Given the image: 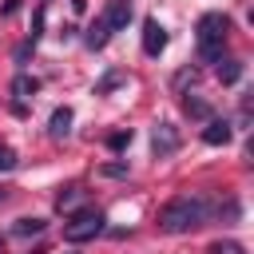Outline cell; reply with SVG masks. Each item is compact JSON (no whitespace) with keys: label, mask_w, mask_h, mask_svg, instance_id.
<instances>
[{"label":"cell","mask_w":254,"mask_h":254,"mask_svg":"<svg viewBox=\"0 0 254 254\" xmlns=\"http://www.w3.org/2000/svg\"><path fill=\"white\" fill-rule=\"evenodd\" d=\"M210 214H214V202H210L206 194H179V198H171V202L159 210V230H167V234H187V230L202 226Z\"/></svg>","instance_id":"6da1fadb"},{"label":"cell","mask_w":254,"mask_h":254,"mask_svg":"<svg viewBox=\"0 0 254 254\" xmlns=\"http://www.w3.org/2000/svg\"><path fill=\"white\" fill-rule=\"evenodd\" d=\"M226 32H230V20L222 12H206L198 20V56H202V64H218L222 60Z\"/></svg>","instance_id":"7a4b0ae2"},{"label":"cell","mask_w":254,"mask_h":254,"mask_svg":"<svg viewBox=\"0 0 254 254\" xmlns=\"http://www.w3.org/2000/svg\"><path fill=\"white\" fill-rule=\"evenodd\" d=\"M103 222H107V218H103L99 206H83V210H75L71 222L64 226V238H67V242H87V238H95V234L103 230Z\"/></svg>","instance_id":"3957f363"},{"label":"cell","mask_w":254,"mask_h":254,"mask_svg":"<svg viewBox=\"0 0 254 254\" xmlns=\"http://www.w3.org/2000/svg\"><path fill=\"white\" fill-rule=\"evenodd\" d=\"M163 48H167V28L155 16H147L143 20V52L147 56H163Z\"/></svg>","instance_id":"277c9868"},{"label":"cell","mask_w":254,"mask_h":254,"mask_svg":"<svg viewBox=\"0 0 254 254\" xmlns=\"http://www.w3.org/2000/svg\"><path fill=\"white\" fill-rule=\"evenodd\" d=\"M131 12H135V8H131V0H107V8H103V16H99V20H103L111 32H119V28H127V24H131Z\"/></svg>","instance_id":"5b68a950"},{"label":"cell","mask_w":254,"mask_h":254,"mask_svg":"<svg viewBox=\"0 0 254 254\" xmlns=\"http://www.w3.org/2000/svg\"><path fill=\"white\" fill-rule=\"evenodd\" d=\"M151 143H155V155H159V159H167V155H175V151H179V131H175L171 123H159Z\"/></svg>","instance_id":"8992f818"},{"label":"cell","mask_w":254,"mask_h":254,"mask_svg":"<svg viewBox=\"0 0 254 254\" xmlns=\"http://www.w3.org/2000/svg\"><path fill=\"white\" fill-rule=\"evenodd\" d=\"M230 135H234V131H230L226 119H206V127H202V143H206V147H226Z\"/></svg>","instance_id":"52a82bcc"},{"label":"cell","mask_w":254,"mask_h":254,"mask_svg":"<svg viewBox=\"0 0 254 254\" xmlns=\"http://www.w3.org/2000/svg\"><path fill=\"white\" fill-rule=\"evenodd\" d=\"M36 91H40V79H36V75H28V71H20V75L12 79V95H16L20 103H24L28 95H36Z\"/></svg>","instance_id":"ba28073f"},{"label":"cell","mask_w":254,"mask_h":254,"mask_svg":"<svg viewBox=\"0 0 254 254\" xmlns=\"http://www.w3.org/2000/svg\"><path fill=\"white\" fill-rule=\"evenodd\" d=\"M48 131H52V139H64V135L71 131V107H56V111H52Z\"/></svg>","instance_id":"9c48e42d"},{"label":"cell","mask_w":254,"mask_h":254,"mask_svg":"<svg viewBox=\"0 0 254 254\" xmlns=\"http://www.w3.org/2000/svg\"><path fill=\"white\" fill-rule=\"evenodd\" d=\"M107 40H111V28H107L103 20H95V24H91V32L83 36V44H87L91 52H99V48H107Z\"/></svg>","instance_id":"30bf717a"},{"label":"cell","mask_w":254,"mask_h":254,"mask_svg":"<svg viewBox=\"0 0 254 254\" xmlns=\"http://www.w3.org/2000/svg\"><path fill=\"white\" fill-rule=\"evenodd\" d=\"M83 202V190L79 187H64L60 194H56V210H75Z\"/></svg>","instance_id":"8fae6325"},{"label":"cell","mask_w":254,"mask_h":254,"mask_svg":"<svg viewBox=\"0 0 254 254\" xmlns=\"http://www.w3.org/2000/svg\"><path fill=\"white\" fill-rule=\"evenodd\" d=\"M218 79L222 83H238L242 79V60H218Z\"/></svg>","instance_id":"7c38bea8"},{"label":"cell","mask_w":254,"mask_h":254,"mask_svg":"<svg viewBox=\"0 0 254 254\" xmlns=\"http://www.w3.org/2000/svg\"><path fill=\"white\" fill-rule=\"evenodd\" d=\"M183 111H187L190 119H210V103L198 99V95H187V99H183Z\"/></svg>","instance_id":"4fadbf2b"},{"label":"cell","mask_w":254,"mask_h":254,"mask_svg":"<svg viewBox=\"0 0 254 254\" xmlns=\"http://www.w3.org/2000/svg\"><path fill=\"white\" fill-rule=\"evenodd\" d=\"M206 254H246V246L242 242H234V238H218V242H210V250Z\"/></svg>","instance_id":"5bb4252c"},{"label":"cell","mask_w":254,"mask_h":254,"mask_svg":"<svg viewBox=\"0 0 254 254\" xmlns=\"http://www.w3.org/2000/svg\"><path fill=\"white\" fill-rule=\"evenodd\" d=\"M44 226H48L44 218H20V222H16V234H24V238H28V234H44Z\"/></svg>","instance_id":"9a60e30c"},{"label":"cell","mask_w":254,"mask_h":254,"mask_svg":"<svg viewBox=\"0 0 254 254\" xmlns=\"http://www.w3.org/2000/svg\"><path fill=\"white\" fill-rule=\"evenodd\" d=\"M119 79H123V75H119V71H107V75H103V79H99V83H95V95H107V91H111V87H115V83H119Z\"/></svg>","instance_id":"2e32d148"},{"label":"cell","mask_w":254,"mask_h":254,"mask_svg":"<svg viewBox=\"0 0 254 254\" xmlns=\"http://www.w3.org/2000/svg\"><path fill=\"white\" fill-rule=\"evenodd\" d=\"M0 171H16V151L0 143Z\"/></svg>","instance_id":"e0dca14e"},{"label":"cell","mask_w":254,"mask_h":254,"mask_svg":"<svg viewBox=\"0 0 254 254\" xmlns=\"http://www.w3.org/2000/svg\"><path fill=\"white\" fill-rule=\"evenodd\" d=\"M127 143H131V131H115V135L107 139V147H111V151H123Z\"/></svg>","instance_id":"ac0fdd59"},{"label":"cell","mask_w":254,"mask_h":254,"mask_svg":"<svg viewBox=\"0 0 254 254\" xmlns=\"http://www.w3.org/2000/svg\"><path fill=\"white\" fill-rule=\"evenodd\" d=\"M103 175H127V167H123V163H107V167H103Z\"/></svg>","instance_id":"d6986e66"},{"label":"cell","mask_w":254,"mask_h":254,"mask_svg":"<svg viewBox=\"0 0 254 254\" xmlns=\"http://www.w3.org/2000/svg\"><path fill=\"white\" fill-rule=\"evenodd\" d=\"M16 8H20V0H4V8H0V12H4V16H16Z\"/></svg>","instance_id":"ffe728a7"},{"label":"cell","mask_w":254,"mask_h":254,"mask_svg":"<svg viewBox=\"0 0 254 254\" xmlns=\"http://www.w3.org/2000/svg\"><path fill=\"white\" fill-rule=\"evenodd\" d=\"M71 8H75V12H83V8H87V0H71Z\"/></svg>","instance_id":"44dd1931"},{"label":"cell","mask_w":254,"mask_h":254,"mask_svg":"<svg viewBox=\"0 0 254 254\" xmlns=\"http://www.w3.org/2000/svg\"><path fill=\"white\" fill-rule=\"evenodd\" d=\"M0 254H4V234H0Z\"/></svg>","instance_id":"7402d4cb"}]
</instances>
